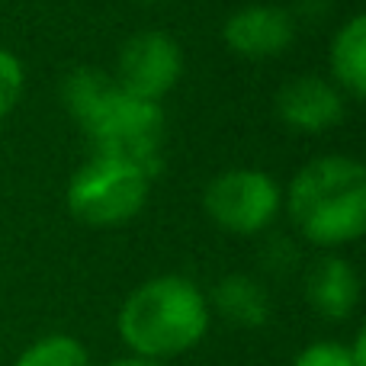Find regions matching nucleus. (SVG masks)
Returning a JSON list of instances; mask_svg holds the SVG:
<instances>
[{"label":"nucleus","instance_id":"nucleus-1","mask_svg":"<svg viewBox=\"0 0 366 366\" xmlns=\"http://www.w3.org/2000/svg\"><path fill=\"white\" fill-rule=\"evenodd\" d=\"M116 328L135 357L164 360L187 354L209 331V299L193 280L164 273L129 292Z\"/></svg>","mask_w":366,"mask_h":366},{"label":"nucleus","instance_id":"nucleus-2","mask_svg":"<svg viewBox=\"0 0 366 366\" xmlns=\"http://www.w3.org/2000/svg\"><path fill=\"white\" fill-rule=\"evenodd\" d=\"M290 219L305 241L341 247L366 232V167L344 154H325L290 183Z\"/></svg>","mask_w":366,"mask_h":366},{"label":"nucleus","instance_id":"nucleus-3","mask_svg":"<svg viewBox=\"0 0 366 366\" xmlns=\"http://www.w3.org/2000/svg\"><path fill=\"white\" fill-rule=\"evenodd\" d=\"M94 154L129 161L145 174H161V145H164V109L161 103L135 100L113 87L81 122Z\"/></svg>","mask_w":366,"mask_h":366},{"label":"nucleus","instance_id":"nucleus-4","mask_svg":"<svg viewBox=\"0 0 366 366\" xmlns=\"http://www.w3.org/2000/svg\"><path fill=\"white\" fill-rule=\"evenodd\" d=\"M152 174L129 161L94 158L77 167L68 183V209L90 228H113L135 219L152 193Z\"/></svg>","mask_w":366,"mask_h":366},{"label":"nucleus","instance_id":"nucleus-5","mask_svg":"<svg viewBox=\"0 0 366 366\" xmlns=\"http://www.w3.org/2000/svg\"><path fill=\"white\" fill-rule=\"evenodd\" d=\"M283 206L280 183L254 167H232L209 180L202 193L206 215L228 234H260Z\"/></svg>","mask_w":366,"mask_h":366},{"label":"nucleus","instance_id":"nucleus-6","mask_svg":"<svg viewBox=\"0 0 366 366\" xmlns=\"http://www.w3.org/2000/svg\"><path fill=\"white\" fill-rule=\"evenodd\" d=\"M180 74H183V51L177 39L167 36V32L148 29V32H135L132 39L122 42L113 81L122 94L135 97V100L161 103V97H167L177 87Z\"/></svg>","mask_w":366,"mask_h":366},{"label":"nucleus","instance_id":"nucleus-7","mask_svg":"<svg viewBox=\"0 0 366 366\" xmlns=\"http://www.w3.org/2000/svg\"><path fill=\"white\" fill-rule=\"evenodd\" d=\"M228 51L247 61H267L280 58L296 39V19L283 6L270 4H251L234 10L222 26Z\"/></svg>","mask_w":366,"mask_h":366},{"label":"nucleus","instance_id":"nucleus-8","mask_svg":"<svg viewBox=\"0 0 366 366\" xmlns=\"http://www.w3.org/2000/svg\"><path fill=\"white\" fill-rule=\"evenodd\" d=\"M277 116L292 132L322 135L347 116V107H344V94L331 81L302 74L283 84V90L277 94Z\"/></svg>","mask_w":366,"mask_h":366},{"label":"nucleus","instance_id":"nucleus-9","mask_svg":"<svg viewBox=\"0 0 366 366\" xmlns=\"http://www.w3.org/2000/svg\"><path fill=\"white\" fill-rule=\"evenodd\" d=\"M305 302L328 322H344L360 302V277L354 264L337 254L322 257L305 277Z\"/></svg>","mask_w":366,"mask_h":366},{"label":"nucleus","instance_id":"nucleus-10","mask_svg":"<svg viewBox=\"0 0 366 366\" xmlns=\"http://www.w3.org/2000/svg\"><path fill=\"white\" fill-rule=\"evenodd\" d=\"M212 309L232 328H264L270 322V292L260 280L247 277V273H228L215 283L212 290Z\"/></svg>","mask_w":366,"mask_h":366},{"label":"nucleus","instance_id":"nucleus-11","mask_svg":"<svg viewBox=\"0 0 366 366\" xmlns=\"http://www.w3.org/2000/svg\"><path fill=\"white\" fill-rule=\"evenodd\" d=\"M335 87L350 100L366 97V16L357 13L335 32V42L328 51Z\"/></svg>","mask_w":366,"mask_h":366},{"label":"nucleus","instance_id":"nucleus-12","mask_svg":"<svg viewBox=\"0 0 366 366\" xmlns=\"http://www.w3.org/2000/svg\"><path fill=\"white\" fill-rule=\"evenodd\" d=\"M116 87V81L100 68H74L61 84V97H64V109L74 122H81L109 90Z\"/></svg>","mask_w":366,"mask_h":366},{"label":"nucleus","instance_id":"nucleus-13","mask_svg":"<svg viewBox=\"0 0 366 366\" xmlns=\"http://www.w3.org/2000/svg\"><path fill=\"white\" fill-rule=\"evenodd\" d=\"M13 366H90V354L71 335H45L29 344Z\"/></svg>","mask_w":366,"mask_h":366},{"label":"nucleus","instance_id":"nucleus-14","mask_svg":"<svg viewBox=\"0 0 366 366\" xmlns=\"http://www.w3.org/2000/svg\"><path fill=\"white\" fill-rule=\"evenodd\" d=\"M23 84H26V74H23V61H19L13 51L0 49V122L13 113V107L19 103L23 97Z\"/></svg>","mask_w":366,"mask_h":366},{"label":"nucleus","instance_id":"nucleus-15","mask_svg":"<svg viewBox=\"0 0 366 366\" xmlns=\"http://www.w3.org/2000/svg\"><path fill=\"white\" fill-rule=\"evenodd\" d=\"M260 264H264V270L277 273V277L292 273L299 264V247L292 244L286 234H277V238H270L264 247H260Z\"/></svg>","mask_w":366,"mask_h":366},{"label":"nucleus","instance_id":"nucleus-16","mask_svg":"<svg viewBox=\"0 0 366 366\" xmlns=\"http://www.w3.org/2000/svg\"><path fill=\"white\" fill-rule=\"evenodd\" d=\"M292 366H354L350 363V350L341 341H318L309 344L305 350H299V357Z\"/></svg>","mask_w":366,"mask_h":366},{"label":"nucleus","instance_id":"nucleus-17","mask_svg":"<svg viewBox=\"0 0 366 366\" xmlns=\"http://www.w3.org/2000/svg\"><path fill=\"white\" fill-rule=\"evenodd\" d=\"M350 363L354 366H366V335L363 331H357V337H354V344H350Z\"/></svg>","mask_w":366,"mask_h":366},{"label":"nucleus","instance_id":"nucleus-18","mask_svg":"<svg viewBox=\"0 0 366 366\" xmlns=\"http://www.w3.org/2000/svg\"><path fill=\"white\" fill-rule=\"evenodd\" d=\"M107 366H161L158 360H148V357H122V360H113V363H107Z\"/></svg>","mask_w":366,"mask_h":366},{"label":"nucleus","instance_id":"nucleus-19","mask_svg":"<svg viewBox=\"0 0 366 366\" xmlns=\"http://www.w3.org/2000/svg\"><path fill=\"white\" fill-rule=\"evenodd\" d=\"M139 4H164V0H139Z\"/></svg>","mask_w":366,"mask_h":366}]
</instances>
